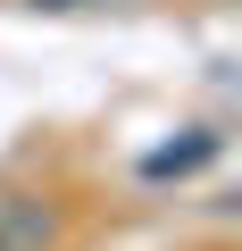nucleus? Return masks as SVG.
Masks as SVG:
<instances>
[{"instance_id": "nucleus-1", "label": "nucleus", "mask_w": 242, "mask_h": 251, "mask_svg": "<svg viewBox=\"0 0 242 251\" xmlns=\"http://www.w3.org/2000/svg\"><path fill=\"white\" fill-rule=\"evenodd\" d=\"M209 151H217V134H209V126H192L184 143H167V151H151V159H142V176H192Z\"/></svg>"}, {"instance_id": "nucleus-2", "label": "nucleus", "mask_w": 242, "mask_h": 251, "mask_svg": "<svg viewBox=\"0 0 242 251\" xmlns=\"http://www.w3.org/2000/svg\"><path fill=\"white\" fill-rule=\"evenodd\" d=\"M0 234H9L0 251H17V243H42V234H50V218H34V209H9V218H0Z\"/></svg>"}]
</instances>
